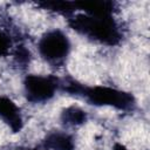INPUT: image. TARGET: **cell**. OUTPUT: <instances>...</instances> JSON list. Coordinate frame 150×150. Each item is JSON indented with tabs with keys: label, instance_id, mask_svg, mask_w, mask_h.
<instances>
[{
	"label": "cell",
	"instance_id": "cell-8",
	"mask_svg": "<svg viewBox=\"0 0 150 150\" xmlns=\"http://www.w3.org/2000/svg\"><path fill=\"white\" fill-rule=\"evenodd\" d=\"M61 120L63 121V123L69 124V125L82 124L87 120V114L77 107H70V108H67L62 112Z\"/></svg>",
	"mask_w": 150,
	"mask_h": 150
},
{
	"label": "cell",
	"instance_id": "cell-9",
	"mask_svg": "<svg viewBox=\"0 0 150 150\" xmlns=\"http://www.w3.org/2000/svg\"><path fill=\"white\" fill-rule=\"evenodd\" d=\"M11 38L2 30H0V56L6 55L11 48Z\"/></svg>",
	"mask_w": 150,
	"mask_h": 150
},
{
	"label": "cell",
	"instance_id": "cell-10",
	"mask_svg": "<svg viewBox=\"0 0 150 150\" xmlns=\"http://www.w3.org/2000/svg\"><path fill=\"white\" fill-rule=\"evenodd\" d=\"M16 61L18 63H21V64H26L28 61H29V52L23 48V47H20L18 48L16 50Z\"/></svg>",
	"mask_w": 150,
	"mask_h": 150
},
{
	"label": "cell",
	"instance_id": "cell-12",
	"mask_svg": "<svg viewBox=\"0 0 150 150\" xmlns=\"http://www.w3.org/2000/svg\"><path fill=\"white\" fill-rule=\"evenodd\" d=\"M29 150H39V149H29Z\"/></svg>",
	"mask_w": 150,
	"mask_h": 150
},
{
	"label": "cell",
	"instance_id": "cell-4",
	"mask_svg": "<svg viewBox=\"0 0 150 150\" xmlns=\"http://www.w3.org/2000/svg\"><path fill=\"white\" fill-rule=\"evenodd\" d=\"M23 86L27 100L38 103L50 100L60 87V81L54 76L28 75L25 79Z\"/></svg>",
	"mask_w": 150,
	"mask_h": 150
},
{
	"label": "cell",
	"instance_id": "cell-6",
	"mask_svg": "<svg viewBox=\"0 0 150 150\" xmlns=\"http://www.w3.org/2000/svg\"><path fill=\"white\" fill-rule=\"evenodd\" d=\"M74 6L84 11L88 15L111 16V13L114 12V2L110 1H82L74 2Z\"/></svg>",
	"mask_w": 150,
	"mask_h": 150
},
{
	"label": "cell",
	"instance_id": "cell-3",
	"mask_svg": "<svg viewBox=\"0 0 150 150\" xmlns=\"http://www.w3.org/2000/svg\"><path fill=\"white\" fill-rule=\"evenodd\" d=\"M38 49L40 55L50 63L62 62L69 53L70 42L64 33L54 29L47 32L39 41Z\"/></svg>",
	"mask_w": 150,
	"mask_h": 150
},
{
	"label": "cell",
	"instance_id": "cell-2",
	"mask_svg": "<svg viewBox=\"0 0 150 150\" xmlns=\"http://www.w3.org/2000/svg\"><path fill=\"white\" fill-rule=\"evenodd\" d=\"M69 25L76 32L108 46L117 45L122 38L118 26L111 16L79 14L69 19Z\"/></svg>",
	"mask_w": 150,
	"mask_h": 150
},
{
	"label": "cell",
	"instance_id": "cell-1",
	"mask_svg": "<svg viewBox=\"0 0 150 150\" xmlns=\"http://www.w3.org/2000/svg\"><path fill=\"white\" fill-rule=\"evenodd\" d=\"M68 93L82 95L89 103L95 105H111L120 110H129L135 105L134 97L122 90L109 87H84L73 80L60 84Z\"/></svg>",
	"mask_w": 150,
	"mask_h": 150
},
{
	"label": "cell",
	"instance_id": "cell-11",
	"mask_svg": "<svg viewBox=\"0 0 150 150\" xmlns=\"http://www.w3.org/2000/svg\"><path fill=\"white\" fill-rule=\"evenodd\" d=\"M114 150H128V149H127L125 146H123L122 144H115Z\"/></svg>",
	"mask_w": 150,
	"mask_h": 150
},
{
	"label": "cell",
	"instance_id": "cell-7",
	"mask_svg": "<svg viewBox=\"0 0 150 150\" xmlns=\"http://www.w3.org/2000/svg\"><path fill=\"white\" fill-rule=\"evenodd\" d=\"M45 146L50 150H74V141L68 134L53 132L46 137Z\"/></svg>",
	"mask_w": 150,
	"mask_h": 150
},
{
	"label": "cell",
	"instance_id": "cell-5",
	"mask_svg": "<svg viewBox=\"0 0 150 150\" xmlns=\"http://www.w3.org/2000/svg\"><path fill=\"white\" fill-rule=\"evenodd\" d=\"M0 118L16 132L22 128V117L19 108L8 97L0 96Z\"/></svg>",
	"mask_w": 150,
	"mask_h": 150
}]
</instances>
